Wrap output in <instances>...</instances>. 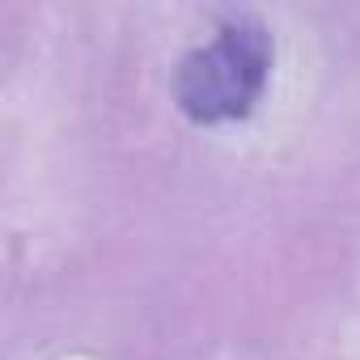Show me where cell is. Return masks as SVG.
I'll return each instance as SVG.
<instances>
[{
    "instance_id": "6da1fadb",
    "label": "cell",
    "mask_w": 360,
    "mask_h": 360,
    "mask_svg": "<svg viewBox=\"0 0 360 360\" xmlns=\"http://www.w3.org/2000/svg\"><path fill=\"white\" fill-rule=\"evenodd\" d=\"M271 77V34L255 18H225L208 43L191 47L174 68V102L191 123L246 119Z\"/></svg>"
}]
</instances>
